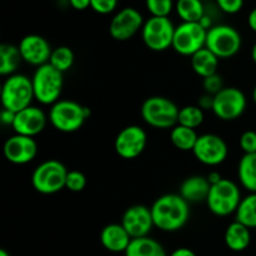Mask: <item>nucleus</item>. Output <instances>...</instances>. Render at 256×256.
<instances>
[{"label": "nucleus", "mask_w": 256, "mask_h": 256, "mask_svg": "<svg viewBox=\"0 0 256 256\" xmlns=\"http://www.w3.org/2000/svg\"><path fill=\"white\" fill-rule=\"evenodd\" d=\"M22 58L20 55L19 48L12 44L0 45V74L2 76H10L16 74Z\"/></svg>", "instance_id": "393cba45"}, {"label": "nucleus", "mask_w": 256, "mask_h": 256, "mask_svg": "<svg viewBox=\"0 0 256 256\" xmlns=\"http://www.w3.org/2000/svg\"><path fill=\"white\" fill-rule=\"evenodd\" d=\"M242 39L235 28L226 24L214 25L208 30L205 48L214 52L219 59L235 56L242 49Z\"/></svg>", "instance_id": "6e6552de"}, {"label": "nucleus", "mask_w": 256, "mask_h": 256, "mask_svg": "<svg viewBox=\"0 0 256 256\" xmlns=\"http://www.w3.org/2000/svg\"><path fill=\"white\" fill-rule=\"evenodd\" d=\"M242 199L239 186L232 180L222 179L218 184L212 185L206 204L210 212L216 216H229L236 212Z\"/></svg>", "instance_id": "0eeeda50"}, {"label": "nucleus", "mask_w": 256, "mask_h": 256, "mask_svg": "<svg viewBox=\"0 0 256 256\" xmlns=\"http://www.w3.org/2000/svg\"><path fill=\"white\" fill-rule=\"evenodd\" d=\"M144 18L135 8H124L112 16L109 32L112 39L126 42L144 26Z\"/></svg>", "instance_id": "4468645a"}, {"label": "nucleus", "mask_w": 256, "mask_h": 256, "mask_svg": "<svg viewBox=\"0 0 256 256\" xmlns=\"http://www.w3.org/2000/svg\"><path fill=\"white\" fill-rule=\"evenodd\" d=\"M4 156L15 165H25L32 162L38 154V144L34 138L15 134L4 144Z\"/></svg>", "instance_id": "dca6fc26"}, {"label": "nucleus", "mask_w": 256, "mask_h": 256, "mask_svg": "<svg viewBox=\"0 0 256 256\" xmlns=\"http://www.w3.org/2000/svg\"><path fill=\"white\" fill-rule=\"evenodd\" d=\"M248 24H249L250 29L256 32V8L250 12L249 16H248Z\"/></svg>", "instance_id": "79ce46f5"}, {"label": "nucleus", "mask_w": 256, "mask_h": 256, "mask_svg": "<svg viewBox=\"0 0 256 256\" xmlns=\"http://www.w3.org/2000/svg\"><path fill=\"white\" fill-rule=\"evenodd\" d=\"M219 60V58L214 52H210L208 48H202V50L192 55L190 62H192V68L195 74L205 79V78L216 74Z\"/></svg>", "instance_id": "4be33fe9"}, {"label": "nucleus", "mask_w": 256, "mask_h": 256, "mask_svg": "<svg viewBox=\"0 0 256 256\" xmlns=\"http://www.w3.org/2000/svg\"><path fill=\"white\" fill-rule=\"evenodd\" d=\"M74 52L69 46H58L55 49H52L49 64L64 74L65 72L72 69V66L74 65Z\"/></svg>", "instance_id": "c756f323"}, {"label": "nucleus", "mask_w": 256, "mask_h": 256, "mask_svg": "<svg viewBox=\"0 0 256 256\" xmlns=\"http://www.w3.org/2000/svg\"><path fill=\"white\" fill-rule=\"evenodd\" d=\"M252 100H254V102L256 104V86L254 88V92H252Z\"/></svg>", "instance_id": "a18cd8bd"}, {"label": "nucleus", "mask_w": 256, "mask_h": 256, "mask_svg": "<svg viewBox=\"0 0 256 256\" xmlns=\"http://www.w3.org/2000/svg\"><path fill=\"white\" fill-rule=\"evenodd\" d=\"M192 154L202 164L208 166H218L226 160L229 149L225 140L219 135L202 134L198 138Z\"/></svg>", "instance_id": "f8f14e48"}, {"label": "nucleus", "mask_w": 256, "mask_h": 256, "mask_svg": "<svg viewBox=\"0 0 256 256\" xmlns=\"http://www.w3.org/2000/svg\"><path fill=\"white\" fill-rule=\"evenodd\" d=\"M2 122L5 125H10L12 126V122H14V118H15V112H9V110H5L2 109Z\"/></svg>", "instance_id": "4c0bfd02"}, {"label": "nucleus", "mask_w": 256, "mask_h": 256, "mask_svg": "<svg viewBox=\"0 0 256 256\" xmlns=\"http://www.w3.org/2000/svg\"><path fill=\"white\" fill-rule=\"evenodd\" d=\"M46 120V115L40 108L30 105L26 109L15 112L12 128L14 129L15 134L34 138L45 129Z\"/></svg>", "instance_id": "a211bd4d"}, {"label": "nucleus", "mask_w": 256, "mask_h": 256, "mask_svg": "<svg viewBox=\"0 0 256 256\" xmlns=\"http://www.w3.org/2000/svg\"><path fill=\"white\" fill-rule=\"evenodd\" d=\"M34 99L32 78L24 74H12L8 76L2 82V109L12 112H19L30 106Z\"/></svg>", "instance_id": "f03ea898"}, {"label": "nucleus", "mask_w": 256, "mask_h": 256, "mask_svg": "<svg viewBox=\"0 0 256 256\" xmlns=\"http://www.w3.org/2000/svg\"><path fill=\"white\" fill-rule=\"evenodd\" d=\"M170 256H196V254L189 248H179V249L174 250Z\"/></svg>", "instance_id": "ea45409f"}, {"label": "nucleus", "mask_w": 256, "mask_h": 256, "mask_svg": "<svg viewBox=\"0 0 256 256\" xmlns=\"http://www.w3.org/2000/svg\"><path fill=\"white\" fill-rule=\"evenodd\" d=\"M199 106L202 108V110L212 109V95L205 94L204 96H202V99H199Z\"/></svg>", "instance_id": "58836bf2"}, {"label": "nucleus", "mask_w": 256, "mask_h": 256, "mask_svg": "<svg viewBox=\"0 0 256 256\" xmlns=\"http://www.w3.org/2000/svg\"><path fill=\"white\" fill-rule=\"evenodd\" d=\"M148 135L139 125H129L119 132L115 138L116 154L125 160H132L142 154L146 148Z\"/></svg>", "instance_id": "ddd939ff"}, {"label": "nucleus", "mask_w": 256, "mask_h": 256, "mask_svg": "<svg viewBox=\"0 0 256 256\" xmlns=\"http://www.w3.org/2000/svg\"><path fill=\"white\" fill-rule=\"evenodd\" d=\"M246 104V96L242 90L234 86H225L212 96V110L218 119L232 122L244 114Z\"/></svg>", "instance_id": "9d476101"}, {"label": "nucleus", "mask_w": 256, "mask_h": 256, "mask_svg": "<svg viewBox=\"0 0 256 256\" xmlns=\"http://www.w3.org/2000/svg\"><path fill=\"white\" fill-rule=\"evenodd\" d=\"M210 188H212V185H210L208 178L192 175V176L186 178L182 182L179 194L189 204H198V202H206Z\"/></svg>", "instance_id": "aec40b11"}, {"label": "nucleus", "mask_w": 256, "mask_h": 256, "mask_svg": "<svg viewBox=\"0 0 256 256\" xmlns=\"http://www.w3.org/2000/svg\"><path fill=\"white\" fill-rule=\"evenodd\" d=\"M86 186V176L79 170H70L68 172L65 188L72 192H80Z\"/></svg>", "instance_id": "2f4dec72"}, {"label": "nucleus", "mask_w": 256, "mask_h": 256, "mask_svg": "<svg viewBox=\"0 0 256 256\" xmlns=\"http://www.w3.org/2000/svg\"><path fill=\"white\" fill-rule=\"evenodd\" d=\"M235 220L249 229H256V192L242 198L235 212Z\"/></svg>", "instance_id": "cd10ccee"}, {"label": "nucleus", "mask_w": 256, "mask_h": 256, "mask_svg": "<svg viewBox=\"0 0 256 256\" xmlns=\"http://www.w3.org/2000/svg\"><path fill=\"white\" fill-rule=\"evenodd\" d=\"M224 240L232 252H244L252 242V232L249 228L235 220L225 230Z\"/></svg>", "instance_id": "412c9836"}, {"label": "nucleus", "mask_w": 256, "mask_h": 256, "mask_svg": "<svg viewBox=\"0 0 256 256\" xmlns=\"http://www.w3.org/2000/svg\"><path fill=\"white\" fill-rule=\"evenodd\" d=\"M220 10L226 14H236L244 6V0H216Z\"/></svg>", "instance_id": "c9c22d12"}, {"label": "nucleus", "mask_w": 256, "mask_h": 256, "mask_svg": "<svg viewBox=\"0 0 256 256\" xmlns=\"http://www.w3.org/2000/svg\"><path fill=\"white\" fill-rule=\"evenodd\" d=\"M118 6V0H92L90 8L95 12L102 15L110 14L114 12Z\"/></svg>", "instance_id": "f704fd0d"}, {"label": "nucleus", "mask_w": 256, "mask_h": 256, "mask_svg": "<svg viewBox=\"0 0 256 256\" xmlns=\"http://www.w3.org/2000/svg\"><path fill=\"white\" fill-rule=\"evenodd\" d=\"M22 62L39 68L49 62L52 49L45 38L38 34H29L20 40L18 45Z\"/></svg>", "instance_id": "f3484780"}, {"label": "nucleus", "mask_w": 256, "mask_h": 256, "mask_svg": "<svg viewBox=\"0 0 256 256\" xmlns=\"http://www.w3.org/2000/svg\"><path fill=\"white\" fill-rule=\"evenodd\" d=\"M69 170L59 160L50 159L38 165L32 175V185L44 195L56 194L65 188Z\"/></svg>", "instance_id": "423d86ee"}, {"label": "nucleus", "mask_w": 256, "mask_h": 256, "mask_svg": "<svg viewBox=\"0 0 256 256\" xmlns=\"http://www.w3.org/2000/svg\"><path fill=\"white\" fill-rule=\"evenodd\" d=\"M69 2L75 10H80V12H82V10L90 8L92 0H69Z\"/></svg>", "instance_id": "e433bc0d"}, {"label": "nucleus", "mask_w": 256, "mask_h": 256, "mask_svg": "<svg viewBox=\"0 0 256 256\" xmlns=\"http://www.w3.org/2000/svg\"><path fill=\"white\" fill-rule=\"evenodd\" d=\"M252 62H254L256 64V42H255L254 46H252Z\"/></svg>", "instance_id": "37998d69"}, {"label": "nucleus", "mask_w": 256, "mask_h": 256, "mask_svg": "<svg viewBox=\"0 0 256 256\" xmlns=\"http://www.w3.org/2000/svg\"><path fill=\"white\" fill-rule=\"evenodd\" d=\"M204 122V110L199 105H186L179 110L178 124L182 126L196 129Z\"/></svg>", "instance_id": "c85d7f7f"}, {"label": "nucleus", "mask_w": 256, "mask_h": 256, "mask_svg": "<svg viewBox=\"0 0 256 256\" xmlns=\"http://www.w3.org/2000/svg\"><path fill=\"white\" fill-rule=\"evenodd\" d=\"M34 96L40 104L54 105L59 102L64 86L62 72L55 69L48 62L36 68L32 78Z\"/></svg>", "instance_id": "20e7f679"}, {"label": "nucleus", "mask_w": 256, "mask_h": 256, "mask_svg": "<svg viewBox=\"0 0 256 256\" xmlns=\"http://www.w3.org/2000/svg\"><path fill=\"white\" fill-rule=\"evenodd\" d=\"M175 28L169 18L150 16L142 29V42L152 52H165L172 46Z\"/></svg>", "instance_id": "1a4fd4ad"}, {"label": "nucleus", "mask_w": 256, "mask_h": 256, "mask_svg": "<svg viewBox=\"0 0 256 256\" xmlns=\"http://www.w3.org/2000/svg\"><path fill=\"white\" fill-rule=\"evenodd\" d=\"M208 30L200 22H182L175 28L172 49L180 55L192 58L205 48Z\"/></svg>", "instance_id": "9b49d317"}, {"label": "nucleus", "mask_w": 256, "mask_h": 256, "mask_svg": "<svg viewBox=\"0 0 256 256\" xmlns=\"http://www.w3.org/2000/svg\"><path fill=\"white\" fill-rule=\"evenodd\" d=\"M0 256H10V254L5 249H2L0 250Z\"/></svg>", "instance_id": "c03bdc74"}, {"label": "nucleus", "mask_w": 256, "mask_h": 256, "mask_svg": "<svg viewBox=\"0 0 256 256\" xmlns=\"http://www.w3.org/2000/svg\"><path fill=\"white\" fill-rule=\"evenodd\" d=\"M154 226L165 232L182 229L190 218V204L180 194H165L150 208Z\"/></svg>", "instance_id": "f257e3e1"}, {"label": "nucleus", "mask_w": 256, "mask_h": 256, "mask_svg": "<svg viewBox=\"0 0 256 256\" xmlns=\"http://www.w3.org/2000/svg\"><path fill=\"white\" fill-rule=\"evenodd\" d=\"M208 180H209L210 185H214V184H218V182H220V180H222L224 178L222 176V174H220L219 172H210L209 175H208Z\"/></svg>", "instance_id": "a19ab883"}, {"label": "nucleus", "mask_w": 256, "mask_h": 256, "mask_svg": "<svg viewBox=\"0 0 256 256\" xmlns=\"http://www.w3.org/2000/svg\"><path fill=\"white\" fill-rule=\"evenodd\" d=\"M90 116L89 108L74 102L60 99L52 105L49 112L50 124L62 132H75L84 125L85 120Z\"/></svg>", "instance_id": "7ed1b4c3"}, {"label": "nucleus", "mask_w": 256, "mask_h": 256, "mask_svg": "<svg viewBox=\"0 0 256 256\" xmlns=\"http://www.w3.org/2000/svg\"><path fill=\"white\" fill-rule=\"evenodd\" d=\"M202 2H204V0H202Z\"/></svg>", "instance_id": "49530a36"}, {"label": "nucleus", "mask_w": 256, "mask_h": 256, "mask_svg": "<svg viewBox=\"0 0 256 256\" xmlns=\"http://www.w3.org/2000/svg\"><path fill=\"white\" fill-rule=\"evenodd\" d=\"M132 240L122 224H109L100 232V242L110 252H125Z\"/></svg>", "instance_id": "6ab92c4d"}, {"label": "nucleus", "mask_w": 256, "mask_h": 256, "mask_svg": "<svg viewBox=\"0 0 256 256\" xmlns=\"http://www.w3.org/2000/svg\"><path fill=\"white\" fill-rule=\"evenodd\" d=\"M240 184L249 192H256V154H244L238 166Z\"/></svg>", "instance_id": "b1692460"}, {"label": "nucleus", "mask_w": 256, "mask_h": 256, "mask_svg": "<svg viewBox=\"0 0 256 256\" xmlns=\"http://www.w3.org/2000/svg\"><path fill=\"white\" fill-rule=\"evenodd\" d=\"M125 256H168L164 246L150 236L132 239Z\"/></svg>", "instance_id": "5701e85b"}, {"label": "nucleus", "mask_w": 256, "mask_h": 256, "mask_svg": "<svg viewBox=\"0 0 256 256\" xmlns=\"http://www.w3.org/2000/svg\"><path fill=\"white\" fill-rule=\"evenodd\" d=\"M145 6L152 16L169 18L175 9L174 0H145Z\"/></svg>", "instance_id": "7c9ffc66"}, {"label": "nucleus", "mask_w": 256, "mask_h": 256, "mask_svg": "<svg viewBox=\"0 0 256 256\" xmlns=\"http://www.w3.org/2000/svg\"><path fill=\"white\" fill-rule=\"evenodd\" d=\"M179 108L165 96H150L142 102V118L149 126L155 129H172L178 125Z\"/></svg>", "instance_id": "39448f33"}, {"label": "nucleus", "mask_w": 256, "mask_h": 256, "mask_svg": "<svg viewBox=\"0 0 256 256\" xmlns=\"http://www.w3.org/2000/svg\"><path fill=\"white\" fill-rule=\"evenodd\" d=\"M120 224L124 226L132 239L149 236L154 228L152 210L145 205H132L125 210Z\"/></svg>", "instance_id": "2eb2a0df"}, {"label": "nucleus", "mask_w": 256, "mask_h": 256, "mask_svg": "<svg viewBox=\"0 0 256 256\" xmlns=\"http://www.w3.org/2000/svg\"><path fill=\"white\" fill-rule=\"evenodd\" d=\"M202 86H204L205 92H206L208 95H212V96L216 95L220 90H222L225 88L222 76L218 75V72L212 75V76L205 78L204 82H202Z\"/></svg>", "instance_id": "473e14b6"}, {"label": "nucleus", "mask_w": 256, "mask_h": 256, "mask_svg": "<svg viewBox=\"0 0 256 256\" xmlns=\"http://www.w3.org/2000/svg\"><path fill=\"white\" fill-rule=\"evenodd\" d=\"M198 138L199 135L194 129L179 124L172 128V132H170V140H172V145L182 152H192L198 142Z\"/></svg>", "instance_id": "bb28decb"}, {"label": "nucleus", "mask_w": 256, "mask_h": 256, "mask_svg": "<svg viewBox=\"0 0 256 256\" xmlns=\"http://www.w3.org/2000/svg\"><path fill=\"white\" fill-rule=\"evenodd\" d=\"M239 144L244 154H256V132L252 130L242 132Z\"/></svg>", "instance_id": "72a5a7b5"}, {"label": "nucleus", "mask_w": 256, "mask_h": 256, "mask_svg": "<svg viewBox=\"0 0 256 256\" xmlns=\"http://www.w3.org/2000/svg\"><path fill=\"white\" fill-rule=\"evenodd\" d=\"M175 12L182 22H200L205 15L202 0H178Z\"/></svg>", "instance_id": "a878e982"}]
</instances>
